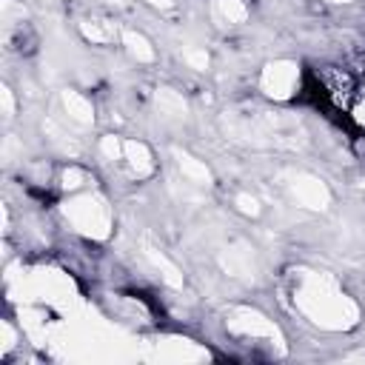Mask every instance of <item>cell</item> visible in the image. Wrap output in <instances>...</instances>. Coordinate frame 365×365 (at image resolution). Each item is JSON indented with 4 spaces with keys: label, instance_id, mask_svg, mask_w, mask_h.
I'll use <instances>...</instances> for the list:
<instances>
[{
    "label": "cell",
    "instance_id": "1",
    "mask_svg": "<svg viewBox=\"0 0 365 365\" xmlns=\"http://www.w3.org/2000/svg\"><path fill=\"white\" fill-rule=\"evenodd\" d=\"M294 305L319 328L342 331L356 325L359 308L356 302L328 277V274H302L294 288Z\"/></svg>",
    "mask_w": 365,
    "mask_h": 365
},
{
    "label": "cell",
    "instance_id": "2",
    "mask_svg": "<svg viewBox=\"0 0 365 365\" xmlns=\"http://www.w3.org/2000/svg\"><path fill=\"white\" fill-rule=\"evenodd\" d=\"M63 214L66 220L74 225V231L86 234V237H94V240H106L108 231H111V211L108 205L97 197V194H74L66 205H63Z\"/></svg>",
    "mask_w": 365,
    "mask_h": 365
},
{
    "label": "cell",
    "instance_id": "3",
    "mask_svg": "<svg viewBox=\"0 0 365 365\" xmlns=\"http://www.w3.org/2000/svg\"><path fill=\"white\" fill-rule=\"evenodd\" d=\"M259 88L274 100H291L299 88V68L291 60H274L262 68Z\"/></svg>",
    "mask_w": 365,
    "mask_h": 365
},
{
    "label": "cell",
    "instance_id": "4",
    "mask_svg": "<svg viewBox=\"0 0 365 365\" xmlns=\"http://www.w3.org/2000/svg\"><path fill=\"white\" fill-rule=\"evenodd\" d=\"M228 331L242 336V339H274L277 336V328L271 319H265L259 311H251V308H234L228 314Z\"/></svg>",
    "mask_w": 365,
    "mask_h": 365
},
{
    "label": "cell",
    "instance_id": "5",
    "mask_svg": "<svg viewBox=\"0 0 365 365\" xmlns=\"http://www.w3.org/2000/svg\"><path fill=\"white\" fill-rule=\"evenodd\" d=\"M288 191L297 200V205L311 208V211H325L331 205V191L325 188L322 180L311 177V174H291L288 180Z\"/></svg>",
    "mask_w": 365,
    "mask_h": 365
},
{
    "label": "cell",
    "instance_id": "6",
    "mask_svg": "<svg viewBox=\"0 0 365 365\" xmlns=\"http://www.w3.org/2000/svg\"><path fill=\"white\" fill-rule=\"evenodd\" d=\"M317 77H319L325 94L334 97L336 106H348V103L356 97V77H354L348 68L325 66V68H317Z\"/></svg>",
    "mask_w": 365,
    "mask_h": 365
},
{
    "label": "cell",
    "instance_id": "7",
    "mask_svg": "<svg viewBox=\"0 0 365 365\" xmlns=\"http://www.w3.org/2000/svg\"><path fill=\"white\" fill-rule=\"evenodd\" d=\"M123 160L134 177H148L154 171V157L143 140H125L123 143Z\"/></svg>",
    "mask_w": 365,
    "mask_h": 365
},
{
    "label": "cell",
    "instance_id": "8",
    "mask_svg": "<svg viewBox=\"0 0 365 365\" xmlns=\"http://www.w3.org/2000/svg\"><path fill=\"white\" fill-rule=\"evenodd\" d=\"M63 108H66V117L77 125H91L94 123V108H91V100L83 97L80 91H71L66 88L63 91Z\"/></svg>",
    "mask_w": 365,
    "mask_h": 365
},
{
    "label": "cell",
    "instance_id": "9",
    "mask_svg": "<svg viewBox=\"0 0 365 365\" xmlns=\"http://www.w3.org/2000/svg\"><path fill=\"white\" fill-rule=\"evenodd\" d=\"M222 268L231 274V277H251L254 271V257L245 245H234V248H225V254L220 257Z\"/></svg>",
    "mask_w": 365,
    "mask_h": 365
},
{
    "label": "cell",
    "instance_id": "10",
    "mask_svg": "<svg viewBox=\"0 0 365 365\" xmlns=\"http://www.w3.org/2000/svg\"><path fill=\"white\" fill-rule=\"evenodd\" d=\"M211 17L222 26H237L248 17V9L242 0H211Z\"/></svg>",
    "mask_w": 365,
    "mask_h": 365
},
{
    "label": "cell",
    "instance_id": "11",
    "mask_svg": "<svg viewBox=\"0 0 365 365\" xmlns=\"http://www.w3.org/2000/svg\"><path fill=\"white\" fill-rule=\"evenodd\" d=\"M177 165H180V171H182V177L188 182H194V185H211V171L205 168L202 160H197V157H191L185 151H177Z\"/></svg>",
    "mask_w": 365,
    "mask_h": 365
},
{
    "label": "cell",
    "instance_id": "12",
    "mask_svg": "<svg viewBox=\"0 0 365 365\" xmlns=\"http://www.w3.org/2000/svg\"><path fill=\"white\" fill-rule=\"evenodd\" d=\"M123 46H125V51H128L137 63H151V60L157 57L154 46H151V43L145 40V34H140V31L125 29V31H123Z\"/></svg>",
    "mask_w": 365,
    "mask_h": 365
},
{
    "label": "cell",
    "instance_id": "13",
    "mask_svg": "<svg viewBox=\"0 0 365 365\" xmlns=\"http://www.w3.org/2000/svg\"><path fill=\"white\" fill-rule=\"evenodd\" d=\"M145 257H148V259H151V265H154V268L163 274V279H165L168 285H174V288H180V285H182L180 268H177V265H174V262H171V259H168L163 251H157L154 245H145Z\"/></svg>",
    "mask_w": 365,
    "mask_h": 365
},
{
    "label": "cell",
    "instance_id": "14",
    "mask_svg": "<svg viewBox=\"0 0 365 365\" xmlns=\"http://www.w3.org/2000/svg\"><path fill=\"white\" fill-rule=\"evenodd\" d=\"M157 108L165 117H185V111H188L182 94L174 91V88H157Z\"/></svg>",
    "mask_w": 365,
    "mask_h": 365
},
{
    "label": "cell",
    "instance_id": "15",
    "mask_svg": "<svg viewBox=\"0 0 365 365\" xmlns=\"http://www.w3.org/2000/svg\"><path fill=\"white\" fill-rule=\"evenodd\" d=\"M83 34H86V40L103 46V43H111L117 37V26H111L108 20H86L83 23Z\"/></svg>",
    "mask_w": 365,
    "mask_h": 365
},
{
    "label": "cell",
    "instance_id": "16",
    "mask_svg": "<svg viewBox=\"0 0 365 365\" xmlns=\"http://www.w3.org/2000/svg\"><path fill=\"white\" fill-rule=\"evenodd\" d=\"M86 180H88V174H86L83 168L68 165V168L63 171V177H60V185H63L66 191H80V188L86 185Z\"/></svg>",
    "mask_w": 365,
    "mask_h": 365
},
{
    "label": "cell",
    "instance_id": "17",
    "mask_svg": "<svg viewBox=\"0 0 365 365\" xmlns=\"http://www.w3.org/2000/svg\"><path fill=\"white\" fill-rule=\"evenodd\" d=\"M234 205H237V211H242L245 217H259V211H262V208H259V200L251 197V194H245V191L234 197Z\"/></svg>",
    "mask_w": 365,
    "mask_h": 365
},
{
    "label": "cell",
    "instance_id": "18",
    "mask_svg": "<svg viewBox=\"0 0 365 365\" xmlns=\"http://www.w3.org/2000/svg\"><path fill=\"white\" fill-rule=\"evenodd\" d=\"M100 151L106 154V160H123V143L114 134H106L100 140Z\"/></svg>",
    "mask_w": 365,
    "mask_h": 365
},
{
    "label": "cell",
    "instance_id": "19",
    "mask_svg": "<svg viewBox=\"0 0 365 365\" xmlns=\"http://www.w3.org/2000/svg\"><path fill=\"white\" fill-rule=\"evenodd\" d=\"M182 57H185V63H188L191 68H197V71H202V68L208 66V54H205L202 48H188Z\"/></svg>",
    "mask_w": 365,
    "mask_h": 365
},
{
    "label": "cell",
    "instance_id": "20",
    "mask_svg": "<svg viewBox=\"0 0 365 365\" xmlns=\"http://www.w3.org/2000/svg\"><path fill=\"white\" fill-rule=\"evenodd\" d=\"M0 97H3V117H6V120H11V117H14V97H11V88H9V86H3Z\"/></svg>",
    "mask_w": 365,
    "mask_h": 365
},
{
    "label": "cell",
    "instance_id": "21",
    "mask_svg": "<svg viewBox=\"0 0 365 365\" xmlns=\"http://www.w3.org/2000/svg\"><path fill=\"white\" fill-rule=\"evenodd\" d=\"M145 3H148V6H154V9H163V11L174 6V0H145Z\"/></svg>",
    "mask_w": 365,
    "mask_h": 365
},
{
    "label": "cell",
    "instance_id": "22",
    "mask_svg": "<svg viewBox=\"0 0 365 365\" xmlns=\"http://www.w3.org/2000/svg\"><path fill=\"white\" fill-rule=\"evenodd\" d=\"M328 3H351V0H328Z\"/></svg>",
    "mask_w": 365,
    "mask_h": 365
}]
</instances>
